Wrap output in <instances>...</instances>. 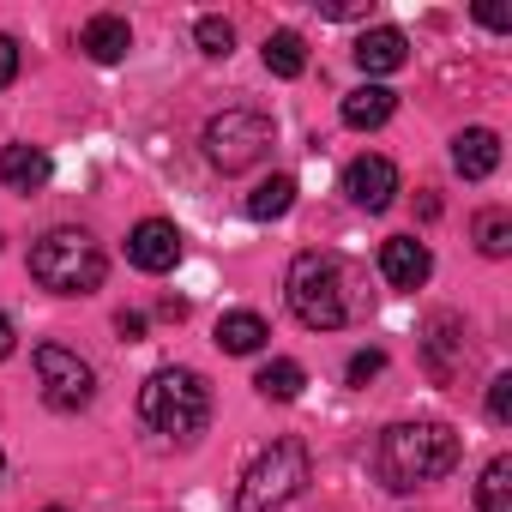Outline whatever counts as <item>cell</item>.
Masks as SVG:
<instances>
[{"mask_svg": "<svg viewBox=\"0 0 512 512\" xmlns=\"http://www.w3.org/2000/svg\"><path fill=\"white\" fill-rule=\"evenodd\" d=\"M458 434L446 428V422H392L386 434H380V452H374V470H380V482L386 488H398V494H410V488H422V482H440L452 464H458Z\"/></svg>", "mask_w": 512, "mask_h": 512, "instance_id": "6da1fadb", "label": "cell"}, {"mask_svg": "<svg viewBox=\"0 0 512 512\" xmlns=\"http://www.w3.org/2000/svg\"><path fill=\"white\" fill-rule=\"evenodd\" d=\"M139 422L151 434H169V440L205 434V422H211V386H205V374H193V368H157L139 386Z\"/></svg>", "mask_w": 512, "mask_h": 512, "instance_id": "7a4b0ae2", "label": "cell"}, {"mask_svg": "<svg viewBox=\"0 0 512 512\" xmlns=\"http://www.w3.org/2000/svg\"><path fill=\"white\" fill-rule=\"evenodd\" d=\"M284 296H290V314L308 326V332H338L350 320V296H344V260L338 253H296L290 260V278H284Z\"/></svg>", "mask_w": 512, "mask_h": 512, "instance_id": "3957f363", "label": "cell"}, {"mask_svg": "<svg viewBox=\"0 0 512 512\" xmlns=\"http://www.w3.org/2000/svg\"><path fill=\"white\" fill-rule=\"evenodd\" d=\"M308 482H314V458H308V446H302L296 434H284V440H272L260 458L247 464V476H241V488H235V512H278V506H290Z\"/></svg>", "mask_w": 512, "mask_h": 512, "instance_id": "277c9868", "label": "cell"}, {"mask_svg": "<svg viewBox=\"0 0 512 512\" xmlns=\"http://www.w3.org/2000/svg\"><path fill=\"white\" fill-rule=\"evenodd\" d=\"M103 247L85 235V229H49L37 247H31V278L55 296H91L103 284Z\"/></svg>", "mask_w": 512, "mask_h": 512, "instance_id": "5b68a950", "label": "cell"}, {"mask_svg": "<svg viewBox=\"0 0 512 512\" xmlns=\"http://www.w3.org/2000/svg\"><path fill=\"white\" fill-rule=\"evenodd\" d=\"M278 145V127L272 115L260 109H223L205 121V157L223 169V175H241V169H260Z\"/></svg>", "mask_w": 512, "mask_h": 512, "instance_id": "8992f818", "label": "cell"}, {"mask_svg": "<svg viewBox=\"0 0 512 512\" xmlns=\"http://www.w3.org/2000/svg\"><path fill=\"white\" fill-rule=\"evenodd\" d=\"M37 374H43V398L55 410H85L91 392H97V374L79 350L67 344H37Z\"/></svg>", "mask_w": 512, "mask_h": 512, "instance_id": "52a82bcc", "label": "cell"}, {"mask_svg": "<svg viewBox=\"0 0 512 512\" xmlns=\"http://www.w3.org/2000/svg\"><path fill=\"white\" fill-rule=\"evenodd\" d=\"M181 229L169 223V217H145V223H133V235H127V260L139 266V272H151V278H163V272H175L181 266Z\"/></svg>", "mask_w": 512, "mask_h": 512, "instance_id": "ba28073f", "label": "cell"}, {"mask_svg": "<svg viewBox=\"0 0 512 512\" xmlns=\"http://www.w3.org/2000/svg\"><path fill=\"white\" fill-rule=\"evenodd\" d=\"M344 193H350V205H362V211H386L392 193H398V163H392V157H356V163L344 169Z\"/></svg>", "mask_w": 512, "mask_h": 512, "instance_id": "9c48e42d", "label": "cell"}, {"mask_svg": "<svg viewBox=\"0 0 512 512\" xmlns=\"http://www.w3.org/2000/svg\"><path fill=\"white\" fill-rule=\"evenodd\" d=\"M380 272H386L392 290H422L428 272H434V253H428L416 235H392V241L380 247Z\"/></svg>", "mask_w": 512, "mask_h": 512, "instance_id": "30bf717a", "label": "cell"}, {"mask_svg": "<svg viewBox=\"0 0 512 512\" xmlns=\"http://www.w3.org/2000/svg\"><path fill=\"white\" fill-rule=\"evenodd\" d=\"M356 67L362 73H398L404 61H410V37L404 31H392V25H374V31H362L356 37Z\"/></svg>", "mask_w": 512, "mask_h": 512, "instance_id": "8fae6325", "label": "cell"}, {"mask_svg": "<svg viewBox=\"0 0 512 512\" xmlns=\"http://www.w3.org/2000/svg\"><path fill=\"white\" fill-rule=\"evenodd\" d=\"M452 169H458L464 181H488V175L500 169V133H488V127H464V133L452 139Z\"/></svg>", "mask_w": 512, "mask_h": 512, "instance_id": "7c38bea8", "label": "cell"}, {"mask_svg": "<svg viewBox=\"0 0 512 512\" xmlns=\"http://www.w3.org/2000/svg\"><path fill=\"white\" fill-rule=\"evenodd\" d=\"M49 175H55L49 151H37V145H0V181H7L13 193H37V187H49Z\"/></svg>", "mask_w": 512, "mask_h": 512, "instance_id": "4fadbf2b", "label": "cell"}, {"mask_svg": "<svg viewBox=\"0 0 512 512\" xmlns=\"http://www.w3.org/2000/svg\"><path fill=\"white\" fill-rule=\"evenodd\" d=\"M79 49H85L97 67H115V61H127L133 31H127V19H115V13H97V19L79 31Z\"/></svg>", "mask_w": 512, "mask_h": 512, "instance_id": "5bb4252c", "label": "cell"}, {"mask_svg": "<svg viewBox=\"0 0 512 512\" xmlns=\"http://www.w3.org/2000/svg\"><path fill=\"white\" fill-rule=\"evenodd\" d=\"M266 338H272V326L253 314V308H235V314L217 320V350H223V356H260Z\"/></svg>", "mask_w": 512, "mask_h": 512, "instance_id": "9a60e30c", "label": "cell"}, {"mask_svg": "<svg viewBox=\"0 0 512 512\" xmlns=\"http://www.w3.org/2000/svg\"><path fill=\"white\" fill-rule=\"evenodd\" d=\"M392 109H398V91H386V85H362V91H350V97H344V127L374 133V127H386V121H392Z\"/></svg>", "mask_w": 512, "mask_h": 512, "instance_id": "2e32d148", "label": "cell"}, {"mask_svg": "<svg viewBox=\"0 0 512 512\" xmlns=\"http://www.w3.org/2000/svg\"><path fill=\"white\" fill-rule=\"evenodd\" d=\"M302 386H308V368H302V362H290V356H278V362H266L260 374H253V392L272 398V404L302 398Z\"/></svg>", "mask_w": 512, "mask_h": 512, "instance_id": "e0dca14e", "label": "cell"}, {"mask_svg": "<svg viewBox=\"0 0 512 512\" xmlns=\"http://www.w3.org/2000/svg\"><path fill=\"white\" fill-rule=\"evenodd\" d=\"M260 55H266V73H278V79H302L308 73V37L302 31H272Z\"/></svg>", "mask_w": 512, "mask_h": 512, "instance_id": "ac0fdd59", "label": "cell"}, {"mask_svg": "<svg viewBox=\"0 0 512 512\" xmlns=\"http://www.w3.org/2000/svg\"><path fill=\"white\" fill-rule=\"evenodd\" d=\"M290 205H296V181L290 175H272V181H260V187L247 193V217L253 223H278Z\"/></svg>", "mask_w": 512, "mask_h": 512, "instance_id": "d6986e66", "label": "cell"}, {"mask_svg": "<svg viewBox=\"0 0 512 512\" xmlns=\"http://www.w3.org/2000/svg\"><path fill=\"white\" fill-rule=\"evenodd\" d=\"M428 332H434V338H428V374H434V380H452V356L464 350V326H458L452 314H440Z\"/></svg>", "mask_w": 512, "mask_h": 512, "instance_id": "ffe728a7", "label": "cell"}, {"mask_svg": "<svg viewBox=\"0 0 512 512\" xmlns=\"http://www.w3.org/2000/svg\"><path fill=\"white\" fill-rule=\"evenodd\" d=\"M476 512H512V458H488L476 482Z\"/></svg>", "mask_w": 512, "mask_h": 512, "instance_id": "44dd1931", "label": "cell"}, {"mask_svg": "<svg viewBox=\"0 0 512 512\" xmlns=\"http://www.w3.org/2000/svg\"><path fill=\"white\" fill-rule=\"evenodd\" d=\"M476 247L488 253V260H506V253H512V217H506L500 205H488V211L476 217Z\"/></svg>", "mask_w": 512, "mask_h": 512, "instance_id": "7402d4cb", "label": "cell"}, {"mask_svg": "<svg viewBox=\"0 0 512 512\" xmlns=\"http://www.w3.org/2000/svg\"><path fill=\"white\" fill-rule=\"evenodd\" d=\"M193 37H199V49H205L211 61H223V55L235 49V25H229V19H217V13H205V19L193 25Z\"/></svg>", "mask_w": 512, "mask_h": 512, "instance_id": "603a6c76", "label": "cell"}, {"mask_svg": "<svg viewBox=\"0 0 512 512\" xmlns=\"http://www.w3.org/2000/svg\"><path fill=\"white\" fill-rule=\"evenodd\" d=\"M488 416L494 422H512V374H494L488 380Z\"/></svg>", "mask_w": 512, "mask_h": 512, "instance_id": "cb8c5ba5", "label": "cell"}, {"mask_svg": "<svg viewBox=\"0 0 512 512\" xmlns=\"http://www.w3.org/2000/svg\"><path fill=\"white\" fill-rule=\"evenodd\" d=\"M380 368H386V350H356L350 356V386H368Z\"/></svg>", "mask_w": 512, "mask_h": 512, "instance_id": "d4e9b609", "label": "cell"}, {"mask_svg": "<svg viewBox=\"0 0 512 512\" xmlns=\"http://www.w3.org/2000/svg\"><path fill=\"white\" fill-rule=\"evenodd\" d=\"M19 79V43L13 37H0V91H7Z\"/></svg>", "mask_w": 512, "mask_h": 512, "instance_id": "484cf974", "label": "cell"}, {"mask_svg": "<svg viewBox=\"0 0 512 512\" xmlns=\"http://www.w3.org/2000/svg\"><path fill=\"white\" fill-rule=\"evenodd\" d=\"M326 19H368V0H320Z\"/></svg>", "mask_w": 512, "mask_h": 512, "instance_id": "4316f807", "label": "cell"}, {"mask_svg": "<svg viewBox=\"0 0 512 512\" xmlns=\"http://www.w3.org/2000/svg\"><path fill=\"white\" fill-rule=\"evenodd\" d=\"M115 332H121L127 344H139V338H145V314H133V308H121V314H115Z\"/></svg>", "mask_w": 512, "mask_h": 512, "instance_id": "83f0119b", "label": "cell"}, {"mask_svg": "<svg viewBox=\"0 0 512 512\" xmlns=\"http://www.w3.org/2000/svg\"><path fill=\"white\" fill-rule=\"evenodd\" d=\"M13 350H19V332H13V320H7V314H0V362H7Z\"/></svg>", "mask_w": 512, "mask_h": 512, "instance_id": "f1b7e54d", "label": "cell"}, {"mask_svg": "<svg viewBox=\"0 0 512 512\" xmlns=\"http://www.w3.org/2000/svg\"><path fill=\"white\" fill-rule=\"evenodd\" d=\"M476 19H482V25H488V31H512V19H506V13H500V7H476Z\"/></svg>", "mask_w": 512, "mask_h": 512, "instance_id": "f546056e", "label": "cell"}, {"mask_svg": "<svg viewBox=\"0 0 512 512\" xmlns=\"http://www.w3.org/2000/svg\"><path fill=\"white\" fill-rule=\"evenodd\" d=\"M157 314H163V320H187V302H181V296H163V308H157Z\"/></svg>", "mask_w": 512, "mask_h": 512, "instance_id": "4dcf8cb0", "label": "cell"}, {"mask_svg": "<svg viewBox=\"0 0 512 512\" xmlns=\"http://www.w3.org/2000/svg\"><path fill=\"white\" fill-rule=\"evenodd\" d=\"M0 470H7V458H0Z\"/></svg>", "mask_w": 512, "mask_h": 512, "instance_id": "1f68e13d", "label": "cell"}]
</instances>
